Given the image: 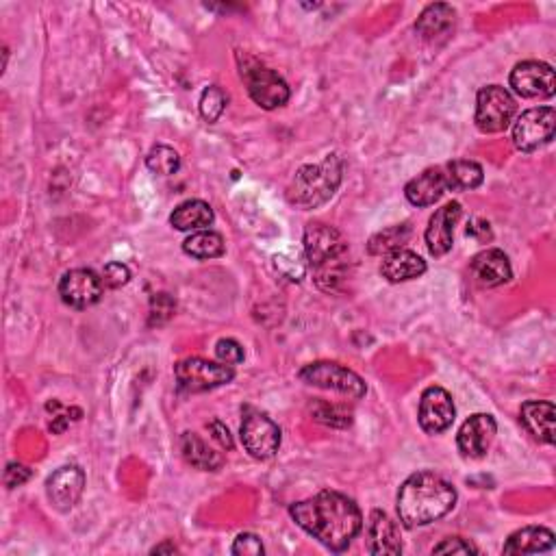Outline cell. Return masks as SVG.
Returning a JSON list of instances; mask_svg holds the SVG:
<instances>
[{
    "label": "cell",
    "mask_w": 556,
    "mask_h": 556,
    "mask_svg": "<svg viewBox=\"0 0 556 556\" xmlns=\"http://www.w3.org/2000/svg\"><path fill=\"white\" fill-rule=\"evenodd\" d=\"M556 111L554 107H537L524 111L513 124V144L522 153H535L554 139Z\"/></svg>",
    "instance_id": "obj_10"
},
{
    "label": "cell",
    "mask_w": 556,
    "mask_h": 556,
    "mask_svg": "<svg viewBox=\"0 0 556 556\" xmlns=\"http://www.w3.org/2000/svg\"><path fill=\"white\" fill-rule=\"evenodd\" d=\"M231 552L237 554V556H261L265 552V548H263V543L257 535L242 533L235 539Z\"/></svg>",
    "instance_id": "obj_36"
},
{
    "label": "cell",
    "mask_w": 556,
    "mask_h": 556,
    "mask_svg": "<svg viewBox=\"0 0 556 556\" xmlns=\"http://www.w3.org/2000/svg\"><path fill=\"white\" fill-rule=\"evenodd\" d=\"M242 444L252 459L268 461L281 448V428L272 417L246 407L242 420Z\"/></svg>",
    "instance_id": "obj_9"
},
{
    "label": "cell",
    "mask_w": 556,
    "mask_h": 556,
    "mask_svg": "<svg viewBox=\"0 0 556 556\" xmlns=\"http://www.w3.org/2000/svg\"><path fill=\"white\" fill-rule=\"evenodd\" d=\"M33 476V472L29 470L27 465L22 463H9L7 470H5V487L7 489H16L22 487L24 483H29Z\"/></svg>",
    "instance_id": "obj_37"
},
{
    "label": "cell",
    "mask_w": 556,
    "mask_h": 556,
    "mask_svg": "<svg viewBox=\"0 0 556 556\" xmlns=\"http://www.w3.org/2000/svg\"><path fill=\"white\" fill-rule=\"evenodd\" d=\"M213 209L205 200H185L170 216V224L176 231H202L213 224Z\"/></svg>",
    "instance_id": "obj_25"
},
{
    "label": "cell",
    "mask_w": 556,
    "mask_h": 556,
    "mask_svg": "<svg viewBox=\"0 0 556 556\" xmlns=\"http://www.w3.org/2000/svg\"><path fill=\"white\" fill-rule=\"evenodd\" d=\"M448 192V181L444 174V166L428 168L422 174H417L404 187V196L413 207H431Z\"/></svg>",
    "instance_id": "obj_19"
},
{
    "label": "cell",
    "mask_w": 556,
    "mask_h": 556,
    "mask_svg": "<svg viewBox=\"0 0 556 556\" xmlns=\"http://www.w3.org/2000/svg\"><path fill=\"white\" fill-rule=\"evenodd\" d=\"M161 552H170V554H174V552H176V546H172V543H161V546L153 548V554H161Z\"/></svg>",
    "instance_id": "obj_40"
},
{
    "label": "cell",
    "mask_w": 556,
    "mask_h": 556,
    "mask_svg": "<svg viewBox=\"0 0 556 556\" xmlns=\"http://www.w3.org/2000/svg\"><path fill=\"white\" fill-rule=\"evenodd\" d=\"M311 413L318 422L333 426V428H348L352 424V413L341 407V404H328V402H315Z\"/></svg>",
    "instance_id": "obj_31"
},
{
    "label": "cell",
    "mask_w": 556,
    "mask_h": 556,
    "mask_svg": "<svg viewBox=\"0 0 556 556\" xmlns=\"http://www.w3.org/2000/svg\"><path fill=\"white\" fill-rule=\"evenodd\" d=\"M181 452L183 459L202 472H218L224 465L222 454L209 448L205 439H200L196 433H183L181 435Z\"/></svg>",
    "instance_id": "obj_24"
},
{
    "label": "cell",
    "mask_w": 556,
    "mask_h": 556,
    "mask_svg": "<svg viewBox=\"0 0 556 556\" xmlns=\"http://www.w3.org/2000/svg\"><path fill=\"white\" fill-rule=\"evenodd\" d=\"M454 417H457V409H454V400L444 387L435 385L424 389V394L420 398V413H417V420H420L424 433L428 435L446 433L454 424Z\"/></svg>",
    "instance_id": "obj_13"
},
{
    "label": "cell",
    "mask_w": 556,
    "mask_h": 556,
    "mask_svg": "<svg viewBox=\"0 0 556 556\" xmlns=\"http://www.w3.org/2000/svg\"><path fill=\"white\" fill-rule=\"evenodd\" d=\"M129 281H131V270L126 268L124 263L111 261V263L105 265V270H103V283H105V287L118 289V287H124Z\"/></svg>",
    "instance_id": "obj_34"
},
{
    "label": "cell",
    "mask_w": 556,
    "mask_h": 556,
    "mask_svg": "<svg viewBox=\"0 0 556 556\" xmlns=\"http://www.w3.org/2000/svg\"><path fill=\"white\" fill-rule=\"evenodd\" d=\"M368 552L370 554H400L402 539L398 524L383 511H372L368 522Z\"/></svg>",
    "instance_id": "obj_21"
},
{
    "label": "cell",
    "mask_w": 556,
    "mask_h": 556,
    "mask_svg": "<svg viewBox=\"0 0 556 556\" xmlns=\"http://www.w3.org/2000/svg\"><path fill=\"white\" fill-rule=\"evenodd\" d=\"M209 431L213 433V439L218 441V446H220V448H224V450H233L235 441H233V437H231V433H229V428H226L220 420H213V422L209 424Z\"/></svg>",
    "instance_id": "obj_38"
},
{
    "label": "cell",
    "mask_w": 556,
    "mask_h": 556,
    "mask_svg": "<svg viewBox=\"0 0 556 556\" xmlns=\"http://www.w3.org/2000/svg\"><path fill=\"white\" fill-rule=\"evenodd\" d=\"M511 87L522 98H552L556 92V74L550 63L522 61L511 72Z\"/></svg>",
    "instance_id": "obj_12"
},
{
    "label": "cell",
    "mask_w": 556,
    "mask_h": 556,
    "mask_svg": "<svg viewBox=\"0 0 556 556\" xmlns=\"http://www.w3.org/2000/svg\"><path fill=\"white\" fill-rule=\"evenodd\" d=\"M470 272H472L476 285L485 287V289L500 287L504 283H509L513 278L511 261L498 248H487L483 252H478L470 263Z\"/></svg>",
    "instance_id": "obj_17"
},
{
    "label": "cell",
    "mask_w": 556,
    "mask_h": 556,
    "mask_svg": "<svg viewBox=\"0 0 556 556\" xmlns=\"http://www.w3.org/2000/svg\"><path fill=\"white\" fill-rule=\"evenodd\" d=\"M237 59H239V68H242V79L246 83L248 96L255 100L261 109L272 111L287 105L292 90H289V85L285 83L283 77H278V72L246 55L244 57L237 55Z\"/></svg>",
    "instance_id": "obj_5"
},
{
    "label": "cell",
    "mask_w": 556,
    "mask_h": 556,
    "mask_svg": "<svg viewBox=\"0 0 556 556\" xmlns=\"http://www.w3.org/2000/svg\"><path fill=\"white\" fill-rule=\"evenodd\" d=\"M224 237L216 231H196L192 237H187L183 242V252L192 259L207 261L218 259L224 255Z\"/></svg>",
    "instance_id": "obj_27"
},
{
    "label": "cell",
    "mask_w": 556,
    "mask_h": 556,
    "mask_svg": "<svg viewBox=\"0 0 556 556\" xmlns=\"http://www.w3.org/2000/svg\"><path fill=\"white\" fill-rule=\"evenodd\" d=\"M292 520L331 552H344L363 528V513L355 500L324 489L318 496L289 507Z\"/></svg>",
    "instance_id": "obj_1"
},
{
    "label": "cell",
    "mask_w": 556,
    "mask_h": 556,
    "mask_svg": "<svg viewBox=\"0 0 556 556\" xmlns=\"http://www.w3.org/2000/svg\"><path fill=\"white\" fill-rule=\"evenodd\" d=\"M146 168L159 176H172L181 168V157L174 148L159 144L150 148V153L146 155Z\"/></svg>",
    "instance_id": "obj_29"
},
{
    "label": "cell",
    "mask_w": 556,
    "mask_h": 556,
    "mask_svg": "<svg viewBox=\"0 0 556 556\" xmlns=\"http://www.w3.org/2000/svg\"><path fill=\"white\" fill-rule=\"evenodd\" d=\"M457 504V489L435 472H417L398 491V517L404 528H422L446 517Z\"/></svg>",
    "instance_id": "obj_2"
},
{
    "label": "cell",
    "mask_w": 556,
    "mask_h": 556,
    "mask_svg": "<svg viewBox=\"0 0 556 556\" xmlns=\"http://www.w3.org/2000/svg\"><path fill=\"white\" fill-rule=\"evenodd\" d=\"M344 179V161L337 155H328L315 166H302L294 181L287 187V200L302 211H311L326 205Z\"/></svg>",
    "instance_id": "obj_4"
},
{
    "label": "cell",
    "mask_w": 556,
    "mask_h": 556,
    "mask_svg": "<svg viewBox=\"0 0 556 556\" xmlns=\"http://www.w3.org/2000/svg\"><path fill=\"white\" fill-rule=\"evenodd\" d=\"M433 554H480L470 539L463 537H448L433 548Z\"/></svg>",
    "instance_id": "obj_33"
},
{
    "label": "cell",
    "mask_w": 556,
    "mask_h": 556,
    "mask_svg": "<svg viewBox=\"0 0 556 556\" xmlns=\"http://www.w3.org/2000/svg\"><path fill=\"white\" fill-rule=\"evenodd\" d=\"M103 276L94 270H70L61 276L59 296L72 309H90L103 298Z\"/></svg>",
    "instance_id": "obj_11"
},
{
    "label": "cell",
    "mask_w": 556,
    "mask_h": 556,
    "mask_svg": "<svg viewBox=\"0 0 556 556\" xmlns=\"http://www.w3.org/2000/svg\"><path fill=\"white\" fill-rule=\"evenodd\" d=\"M305 252L315 268V283L324 292H333L344 278V259L348 252L346 237L333 226L311 222L305 229Z\"/></svg>",
    "instance_id": "obj_3"
},
{
    "label": "cell",
    "mask_w": 556,
    "mask_h": 556,
    "mask_svg": "<svg viewBox=\"0 0 556 556\" xmlns=\"http://www.w3.org/2000/svg\"><path fill=\"white\" fill-rule=\"evenodd\" d=\"M176 383L185 394H205V391L218 389L222 385H229L235 372L231 365L213 363L200 357H189L176 363L174 368Z\"/></svg>",
    "instance_id": "obj_7"
},
{
    "label": "cell",
    "mask_w": 556,
    "mask_h": 556,
    "mask_svg": "<svg viewBox=\"0 0 556 556\" xmlns=\"http://www.w3.org/2000/svg\"><path fill=\"white\" fill-rule=\"evenodd\" d=\"M216 355L226 365H239L244 361V348L235 339H220L216 344Z\"/></svg>",
    "instance_id": "obj_35"
},
{
    "label": "cell",
    "mask_w": 556,
    "mask_h": 556,
    "mask_svg": "<svg viewBox=\"0 0 556 556\" xmlns=\"http://www.w3.org/2000/svg\"><path fill=\"white\" fill-rule=\"evenodd\" d=\"M411 239V226L404 222V224H394V226H387V229L378 231L376 235L370 237L368 242V252L374 257H387L391 252L402 250V246L407 244Z\"/></svg>",
    "instance_id": "obj_28"
},
{
    "label": "cell",
    "mask_w": 556,
    "mask_h": 556,
    "mask_svg": "<svg viewBox=\"0 0 556 556\" xmlns=\"http://www.w3.org/2000/svg\"><path fill=\"white\" fill-rule=\"evenodd\" d=\"M448 192H472L485 181L483 166L470 159H457L444 166Z\"/></svg>",
    "instance_id": "obj_26"
},
{
    "label": "cell",
    "mask_w": 556,
    "mask_h": 556,
    "mask_svg": "<svg viewBox=\"0 0 556 556\" xmlns=\"http://www.w3.org/2000/svg\"><path fill=\"white\" fill-rule=\"evenodd\" d=\"M457 24V11L452 5L435 3L428 5L415 22V33L426 42H444L452 35Z\"/></svg>",
    "instance_id": "obj_18"
},
{
    "label": "cell",
    "mask_w": 556,
    "mask_h": 556,
    "mask_svg": "<svg viewBox=\"0 0 556 556\" xmlns=\"http://www.w3.org/2000/svg\"><path fill=\"white\" fill-rule=\"evenodd\" d=\"M554 548V533L543 526H526L515 530L502 548V554H539Z\"/></svg>",
    "instance_id": "obj_22"
},
{
    "label": "cell",
    "mask_w": 556,
    "mask_h": 556,
    "mask_svg": "<svg viewBox=\"0 0 556 556\" xmlns=\"http://www.w3.org/2000/svg\"><path fill=\"white\" fill-rule=\"evenodd\" d=\"M85 491V474L77 465H63L46 480V496L59 513L77 507Z\"/></svg>",
    "instance_id": "obj_15"
},
{
    "label": "cell",
    "mask_w": 556,
    "mask_h": 556,
    "mask_svg": "<svg viewBox=\"0 0 556 556\" xmlns=\"http://www.w3.org/2000/svg\"><path fill=\"white\" fill-rule=\"evenodd\" d=\"M426 272V261L411 250H396L385 257L381 274L389 283H407L420 278Z\"/></svg>",
    "instance_id": "obj_23"
},
{
    "label": "cell",
    "mask_w": 556,
    "mask_h": 556,
    "mask_svg": "<svg viewBox=\"0 0 556 556\" xmlns=\"http://www.w3.org/2000/svg\"><path fill=\"white\" fill-rule=\"evenodd\" d=\"M517 113V103L502 85H487L476 96V126L483 133H502L509 129Z\"/></svg>",
    "instance_id": "obj_8"
},
{
    "label": "cell",
    "mask_w": 556,
    "mask_h": 556,
    "mask_svg": "<svg viewBox=\"0 0 556 556\" xmlns=\"http://www.w3.org/2000/svg\"><path fill=\"white\" fill-rule=\"evenodd\" d=\"M226 105H229V96L224 94L222 87L209 85L200 96V116L205 118L209 124L218 122L222 118Z\"/></svg>",
    "instance_id": "obj_30"
},
{
    "label": "cell",
    "mask_w": 556,
    "mask_h": 556,
    "mask_svg": "<svg viewBox=\"0 0 556 556\" xmlns=\"http://www.w3.org/2000/svg\"><path fill=\"white\" fill-rule=\"evenodd\" d=\"M463 216V209L459 202H448L441 209H437L426 226V246L433 257H444L452 250L454 244V229Z\"/></svg>",
    "instance_id": "obj_16"
},
{
    "label": "cell",
    "mask_w": 556,
    "mask_h": 556,
    "mask_svg": "<svg viewBox=\"0 0 556 556\" xmlns=\"http://www.w3.org/2000/svg\"><path fill=\"white\" fill-rule=\"evenodd\" d=\"M467 235H470L472 239H476V242L480 244H487L491 242V229H489V222L485 220H472L470 224H467Z\"/></svg>",
    "instance_id": "obj_39"
},
{
    "label": "cell",
    "mask_w": 556,
    "mask_h": 556,
    "mask_svg": "<svg viewBox=\"0 0 556 556\" xmlns=\"http://www.w3.org/2000/svg\"><path fill=\"white\" fill-rule=\"evenodd\" d=\"M554 417L556 409L552 402L528 400L520 409V420L524 428L539 441V444H554Z\"/></svg>",
    "instance_id": "obj_20"
},
{
    "label": "cell",
    "mask_w": 556,
    "mask_h": 556,
    "mask_svg": "<svg viewBox=\"0 0 556 556\" xmlns=\"http://www.w3.org/2000/svg\"><path fill=\"white\" fill-rule=\"evenodd\" d=\"M498 433V424L489 413H476L467 417L463 426L459 428L457 435V446L463 459H483L489 452L491 444H494Z\"/></svg>",
    "instance_id": "obj_14"
},
{
    "label": "cell",
    "mask_w": 556,
    "mask_h": 556,
    "mask_svg": "<svg viewBox=\"0 0 556 556\" xmlns=\"http://www.w3.org/2000/svg\"><path fill=\"white\" fill-rule=\"evenodd\" d=\"M176 311V302L170 294H155L150 298V326H163L172 320V315Z\"/></svg>",
    "instance_id": "obj_32"
},
{
    "label": "cell",
    "mask_w": 556,
    "mask_h": 556,
    "mask_svg": "<svg viewBox=\"0 0 556 556\" xmlns=\"http://www.w3.org/2000/svg\"><path fill=\"white\" fill-rule=\"evenodd\" d=\"M298 378L311 387L335 391V394H341L352 400H361L365 394H368V385H365V381L357 372H352L344 368V365L333 361L309 363L298 372Z\"/></svg>",
    "instance_id": "obj_6"
}]
</instances>
